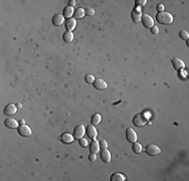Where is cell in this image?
I'll list each match as a JSON object with an SVG mask.
<instances>
[{
  "instance_id": "obj_1",
  "label": "cell",
  "mask_w": 189,
  "mask_h": 181,
  "mask_svg": "<svg viewBox=\"0 0 189 181\" xmlns=\"http://www.w3.org/2000/svg\"><path fill=\"white\" fill-rule=\"evenodd\" d=\"M156 19H157V21H158L159 23L167 25V24L172 23L173 16L171 15L169 12H165V11H163V12H158V13H157Z\"/></svg>"
},
{
  "instance_id": "obj_2",
  "label": "cell",
  "mask_w": 189,
  "mask_h": 181,
  "mask_svg": "<svg viewBox=\"0 0 189 181\" xmlns=\"http://www.w3.org/2000/svg\"><path fill=\"white\" fill-rule=\"evenodd\" d=\"M147 123H148V117L143 113L137 114L135 115V117L133 118V124L135 125L136 127L141 128L143 126H145Z\"/></svg>"
},
{
  "instance_id": "obj_3",
  "label": "cell",
  "mask_w": 189,
  "mask_h": 181,
  "mask_svg": "<svg viewBox=\"0 0 189 181\" xmlns=\"http://www.w3.org/2000/svg\"><path fill=\"white\" fill-rule=\"evenodd\" d=\"M145 152L148 155H150V156H156V155H158L161 152V149L155 144H149L146 146Z\"/></svg>"
},
{
  "instance_id": "obj_4",
  "label": "cell",
  "mask_w": 189,
  "mask_h": 181,
  "mask_svg": "<svg viewBox=\"0 0 189 181\" xmlns=\"http://www.w3.org/2000/svg\"><path fill=\"white\" fill-rule=\"evenodd\" d=\"M141 21L143 25H144L146 28H149V29H151V28L154 26V20L152 17L148 15V14H143L141 17Z\"/></svg>"
},
{
  "instance_id": "obj_5",
  "label": "cell",
  "mask_w": 189,
  "mask_h": 181,
  "mask_svg": "<svg viewBox=\"0 0 189 181\" xmlns=\"http://www.w3.org/2000/svg\"><path fill=\"white\" fill-rule=\"evenodd\" d=\"M86 134V128L84 125H78L74 130V139H82Z\"/></svg>"
},
{
  "instance_id": "obj_6",
  "label": "cell",
  "mask_w": 189,
  "mask_h": 181,
  "mask_svg": "<svg viewBox=\"0 0 189 181\" xmlns=\"http://www.w3.org/2000/svg\"><path fill=\"white\" fill-rule=\"evenodd\" d=\"M131 17H132V20H133L134 22H140L141 21V17H142V10L141 8L136 6L135 8L133 9L131 13Z\"/></svg>"
},
{
  "instance_id": "obj_7",
  "label": "cell",
  "mask_w": 189,
  "mask_h": 181,
  "mask_svg": "<svg viewBox=\"0 0 189 181\" xmlns=\"http://www.w3.org/2000/svg\"><path fill=\"white\" fill-rule=\"evenodd\" d=\"M17 131H18V134L22 137H29L31 135V129L26 125H20L18 128H17Z\"/></svg>"
},
{
  "instance_id": "obj_8",
  "label": "cell",
  "mask_w": 189,
  "mask_h": 181,
  "mask_svg": "<svg viewBox=\"0 0 189 181\" xmlns=\"http://www.w3.org/2000/svg\"><path fill=\"white\" fill-rule=\"evenodd\" d=\"M126 139L130 143L137 142V134L132 128H129L127 129V131H126Z\"/></svg>"
},
{
  "instance_id": "obj_9",
  "label": "cell",
  "mask_w": 189,
  "mask_h": 181,
  "mask_svg": "<svg viewBox=\"0 0 189 181\" xmlns=\"http://www.w3.org/2000/svg\"><path fill=\"white\" fill-rule=\"evenodd\" d=\"M86 133H87V136L88 137V139L94 140L97 138V135H98V132H97L96 128H94V125H88L87 126V130H86Z\"/></svg>"
},
{
  "instance_id": "obj_10",
  "label": "cell",
  "mask_w": 189,
  "mask_h": 181,
  "mask_svg": "<svg viewBox=\"0 0 189 181\" xmlns=\"http://www.w3.org/2000/svg\"><path fill=\"white\" fill-rule=\"evenodd\" d=\"M172 65H173L174 68L177 70V71L184 70V68H185L184 62H183L181 59H178V57H175V59H172Z\"/></svg>"
},
{
  "instance_id": "obj_11",
  "label": "cell",
  "mask_w": 189,
  "mask_h": 181,
  "mask_svg": "<svg viewBox=\"0 0 189 181\" xmlns=\"http://www.w3.org/2000/svg\"><path fill=\"white\" fill-rule=\"evenodd\" d=\"M93 85H94V88L97 89V90H105V89H107V87H108L107 83H106L105 80H102V79L94 80V82L93 83Z\"/></svg>"
},
{
  "instance_id": "obj_12",
  "label": "cell",
  "mask_w": 189,
  "mask_h": 181,
  "mask_svg": "<svg viewBox=\"0 0 189 181\" xmlns=\"http://www.w3.org/2000/svg\"><path fill=\"white\" fill-rule=\"evenodd\" d=\"M16 111H17L16 105L9 104V105H7L6 107L4 108L3 113H4V115H6V116H12V115H14L16 113Z\"/></svg>"
},
{
  "instance_id": "obj_13",
  "label": "cell",
  "mask_w": 189,
  "mask_h": 181,
  "mask_svg": "<svg viewBox=\"0 0 189 181\" xmlns=\"http://www.w3.org/2000/svg\"><path fill=\"white\" fill-rule=\"evenodd\" d=\"M51 22H52L54 26H59V25H62L64 22V16L62 15V14H56V15L52 17Z\"/></svg>"
},
{
  "instance_id": "obj_14",
  "label": "cell",
  "mask_w": 189,
  "mask_h": 181,
  "mask_svg": "<svg viewBox=\"0 0 189 181\" xmlns=\"http://www.w3.org/2000/svg\"><path fill=\"white\" fill-rule=\"evenodd\" d=\"M76 26V20L74 18H68L65 20V28H67V31H73Z\"/></svg>"
},
{
  "instance_id": "obj_15",
  "label": "cell",
  "mask_w": 189,
  "mask_h": 181,
  "mask_svg": "<svg viewBox=\"0 0 189 181\" xmlns=\"http://www.w3.org/2000/svg\"><path fill=\"white\" fill-rule=\"evenodd\" d=\"M59 140L62 141V143H64V144H70V143H71L74 140V135H71L70 133H64L59 137Z\"/></svg>"
},
{
  "instance_id": "obj_16",
  "label": "cell",
  "mask_w": 189,
  "mask_h": 181,
  "mask_svg": "<svg viewBox=\"0 0 189 181\" xmlns=\"http://www.w3.org/2000/svg\"><path fill=\"white\" fill-rule=\"evenodd\" d=\"M5 126H6L7 128L9 129H15V128H18V122H17L16 120L12 119V118H9V119H6L4 122Z\"/></svg>"
},
{
  "instance_id": "obj_17",
  "label": "cell",
  "mask_w": 189,
  "mask_h": 181,
  "mask_svg": "<svg viewBox=\"0 0 189 181\" xmlns=\"http://www.w3.org/2000/svg\"><path fill=\"white\" fill-rule=\"evenodd\" d=\"M100 156H101V159L104 161L105 163L111 162V153H110V151L107 150V149H103Z\"/></svg>"
},
{
  "instance_id": "obj_18",
  "label": "cell",
  "mask_w": 189,
  "mask_h": 181,
  "mask_svg": "<svg viewBox=\"0 0 189 181\" xmlns=\"http://www.w3.org/2000/svg\"><path fill=\"white\" fill-rule=\"evenodd\" d=\"M99 150H100V144H99L98 141L94 139L92 141L91 144H90V151H91V153L97 154L99 152Z\"/></svg>"
},
{
  "instance_id": "obj_19",
  "label": "cell",
  "mask_w": 189,
  "mask_h": 181,
  "mask_svg": "<svg viewBox=\"0 0 189 181\" xmlns=\"http://www.w3.org/2000/svg\"><path fill=\"white\" fill-rule=\"evenodd\" d=\"M62 39H64V42L67 44H70L74 40V34L71 31H64V34H62Z\"/></svg>"
},
{
  "instance_id": "obj_20",
  "label": "cell",
  "mask_w": 189,
  "mask_h": 181,
  "mask_svg": "<svg viewBox=\"0 0 189 181\" xmlns=\"http://www.w3.org/2000/svg\"><path fill=\"white\" fill-rule=\"evenodd\" d=\"M74 8L73 7H70V6H65L64 7V13H62V15L64 16V18H71V15H74Z\"/></svg>"
},
{
  "instance_id": "obj_21",
  "label": "cell",
  "mask_w": 189,
  "mask_h": 181,
  "mask_svg": "<svg viewBox=\"0 0 189 181\" xmlns=\"http://www.w3.org/2000/svg\"><path fill=\"white\" fill-rule=\"evenodd\" d=\"M86 15V10L82 9V8H76V10H74V19H81L82 18Z\"/></svg>"
},
{
  "instance_id": "obj_22",
  "label": "cell",
  "mask_w": 189,
  "mask_h": 181,
  "mask_svg": "<svg viewBox=\"0 0 189 181\" xmlns=\"http://www.w3.org/2000/svg\"><path fill=\"white\" fill-rule=\"evenodd\" d=\"M110 179L111 181H125L126 177L123 174L119 173V172H116V173H114L113 175H111Z\"/></svg>"
},
{
  "instance_id": "obj_23",
  "label": "cell",
  "mask_w": 189,
  "mask_h": 181,
  "mask_svg": "<svg viewBox=\"0 0 189 181\" xmlns=\"http://www.w3.org/2000/svg\"><path fill=\"white\" fill-rule=\"evenodd\" d=\"M101 115L100 114H94L93 115V117H92V119H91V123H92V125H98L100 122H101Z\"/></svg>"
},
{
  "instance_id": "obj_24",
  "label": "cell",
  "mask_w": 189,
  "mask_h": 181,
  "mask_svg": "<svg viewBox=\"0 0 189 181\" xmlns=\"http://www.w3.org/2000/svg\"><path fill=\"white\" fill-rule=\"evenodd\" d=\"M132 150H133L134 153H137V154H139V153H141L142 152V146L141 144H139V143H133V146H132Z\"/></svg>"
},
{
  "instance_id": "obj_25",
  "label": "cell",
  "mask_w": 189,
  "mask_h": 181,
  "mask_svg": "<svg viewBox=\"0 0 189 181\" xmlns=\"http://www.w3.org/2000/svg\"><path fill=\"white\" fill-rule=\"evenodd\" d=\"M85 80L88 83V84H93V83L94 82V77L93 76V74H87L85 77Z\"/></svg>"
},
{
  "instance_id": "obj_26",
  "label": "cell",
  "mask_w": 189,
  "mask_h": 181,
  "mask_svg": "<svg viewBox=\"0 0 189 181\" xmlns=\"http://www.w3.org/2000/svg\"><path fill=\"white\" fill-rule=\"evenodd\" d=\"M179 36H180V38H182V39H188L189 34L186 30H181L179 32Z\"/></svg>"
},
{
  "instance_id": "obj_27",
  "label": "cell",
  "mask_w": 189,
  "mask_h": 181,
  "mask_svg": "<svg viewBox=\"0 0 189 181\" xmlns=\"http://www.w3.org/2000/svg\"><path fill=\"white\" fill-rule=\"evenodd\" d=\"M94 14V9H93V8H91V7H88L86 9V15H88V16H93Z\"/></svg>"
},
{
  "instance_id": "obj_28",
  "label": "cell",
  "mask_w": 189,
  "mask_h": 181,
  "mask_svg": "<svg viewBox=\"0 0 189 181\" xmlns=\"http://www.w3.org/2000/svg\"><path fill=\"white\" fill-rule=\"evenodd\" d=\"M100 148H102V149H107L108 147V142L106 140H102V141H100Z\"/></svg>"
},
{
  "instance_id": "obj_29",
  "label": "cell",
  "mask_w": 189,
  "mask_h": 181,
  "mask_svg": "<svg viewBox=\"0 0 189 181\" xmlns=\"http://www.w3.org/2000/svg\"><path fill=\"white\" fill-rule=\"evenodd\" d=\"M147 3V0H137L136 1V5L138 7H141V6H144Z\"/></svg>"
},
{
  "instance_id": "obj_30",
  "label": "cell",
  "mask_w": 189,
  "mask_h": 181,
  "mask_svg": "<svg viewBox=\"0 0 189 181\" xmlns=\"http://www.w3.org/2000/svg\"><path fill=\"white\" fill-rule=\"evenodd\" d=\"M79 143H80V145L82 146V147H87V145H88V141L87 139H84V138H82V139H80L79 141Z\"/></svg>"
},
{
  "instance_id": "obj_31",
  "label": "cell",
  "mask_w": 189,
  "mask_h": 181,
  "mask_svg": "<svg viewBox=\"0 0 189 181\" xmlns=\"http://www.w3.org/2000/svg\"><path fill=\"white\" fill-rule=\"evenodd\" d=\"M88 160H90L91 162H94V161L97 160V156H96V154L91 153V155H90V156H88Z\"/></svg>"
},
{
  "instance_id": "obj_32",
  "label": "cell",
  "mask_w": 189,
  "mask_h": 181,
  "mask_svg": "<svg viewBox=\"0 0 189 181\" xmlns=\"http://www.w3.org/2000/svg\"><path fill=\"white\" fill-rule=\"evenodd\" d=\"M151 32H152L153 34H158L159 33V28L154 25V26L151 28Z\"/></svg>"
},
{
  "instance_id": "obj_33",
  "label": "cell",
  "mask_w": 189,
  "mask_h": 181,
  "mask_svg": "<svg viewBox=\"0 0 189 181\" xmlns=\"http://www.w3.org/2000/svg\"><path fill=\"white\" fill-rule=\"evenodd\" d=\"M157 10H158V12H163V10H164V5L163 4H158L156 6Z\"/></svg>"
},
{
  "instance_id": "obj_34",
  "label": "cell",
  "mask_w": 189,
  "mask_h": 181,
  "mask_svg": "<svg viewBox=\"0 0 189 181\" xmlns=\"http://www.w3.org/2000/svg\"><path fill=\"white\" fill-rule=\"evenodd\" d=\"M74 5H76V1H74V0H70V1H68V6L74 8Z\"/></svg>"
},
{
  "instance_id": "obj_35",
  "label": "cell",
  "mask_w": 189,
  "mask_h": 181,
  "mask_svg": "<svg viewBox=\"0 0 189 181\" xmlns=\"http://www.w3.org/2000/svg\"><path fill=\"white\" fill-rule=\"evenodd\" d=\"M16 107H17V109H20V108L22 107V104H21V103H17V104H16Z\"/></svg>"
},
{
  "instance_id": "obj_36",
  "label": "cell",
  "mask_w": 189,
  "mask_h": 181,
  "mask_svg": "<svg viewBox=\"0 0 189 181\" xmlns=\"http://www.w3.org/2000/svg\"><path fill=\"white\" fill-rule=\"evenodd\" d=\"M19 123H20V125H23L25 123V121L23 119H20V120H19Z\"/></svg>"
}]
</instances>
